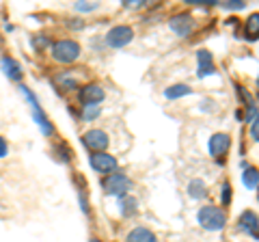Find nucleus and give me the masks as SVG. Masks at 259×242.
<instances>
[{
	"instance_id": "nucleus-1",
	"label": "nucleus",
	"mask_w": 259,
	"mask_h": 242,
	"mask_svg": "<svg viewBox=\"0 0 259 242\" xmlns=\"http://www.w3.org/2000/svg\"><path fill=\"white\" fill-rule=\"evenodd\" d=\"M80 52H82V48L74 39H61V42H54L52 46V59L56 63H65V65L78 61Z\"/></svg>"
},
{
	"instance_id": "nucleus-2",
	"label": "nucleus",
	"mask_w": 259,
	"mask_h": 242,
	"mask_svg": "<svg viewBox=\"0 0 259 242\" xmlns=\"http://www.w3.org/2000/svg\"><path fill=\"white\" fill-rule=\"evenodd\" d=\"M199 225L207 231H221L225 225H227V214L225 210L221 208H214V206H205L199 210Z\"/></svg>"
},
{
	"instance_id": "nucleus-3",
	"label": "nucleus",
	"mask_w": 259,
	"mask_h": 242,
	"mask_svg": "<svg viewBox=\"0 0 259 242\" xmlns=\"http://www.w3.org/2000/svg\"><path fill=\"white\" fill-rule=\"evenodd\" d=\"M20 91H22V95L26 98L28 102H30V106H32V115H35V119H37V124H39V130H41L46 136H52L54 134V128H52V124H50V119H48L44 112H41V108H39V102H37V98L32 95V91L28 87H20Z\"/></svg>"
},
{
	"instance_id": "nucleus-4",
	"label": "nucleus",
	"mask_w": 259,
	"mask_h": 242,
	"mask_svg": "<svg viewBox=\"0 0 259 242\" xmlns=\"http://www.w3.org/2000/svg\"><path fill=\"white\" fill-rule=\"evenodd\" d=\"M130 186H132V182H130V177L123 173H112L104 180V190L112 197H125Z\"/></svg>"
},
{
	"instance_id": "nucleus-5",
	"label": "nucleus",
	"mask_w": 259,
	"mask_h": 242,
	"mask_svg": "<svg viewBox=\"0 0 259 242\" xmlns=\"http://www.w3.org/2000/svg\"><path fill=\"white\" fill-rule=\"evenodd\" d=\"M82 143H84L87 149L93 151V154H104L110 141H108V134L104 130H89L82 136Z\"/></svg>"
},
{
	"instance_id": "nucleus-6",
	"label": "nucleus",
	"mask_w": 259,
	"mask_h": 242,
	"mask_svg": "<svg viewBox=\"0 0 259 242\" xmlns=\"http://www.w3.org/2000/svg\"><path fill=\"white\" fill-rule=\"evenodd\" d=\"M134 39V30L130 28V26H115V28H110L108 30V35H106V44L110 46V48H123V46H127L130 42Z\"/></svg>"
},
{
	"instance_id": "nucleus-7",
	"label": "nucleus",
	"mask_w": 259,
	"mask_h": 242,
	"mask_svg": "<svg viewBox=\"0 0 259 242\" xmlns=\"http://www.w3.org/2000/svg\"><path fill=\"white\" fill-rule=\"evenodd\" d=\"M168 26L173 28V33H175V35L188 37V35L192 33V28H194V20H192V15L182 13V15H175V18L168 20Z\"/></svg>"
},
{
	"instance_id": "nucleus-8",
	"label": "nucleus",
	"mask_w": 259,
	"mask_h": 242,
	"mask_svg": "<svg viewBox=\"0 0 259 242\" xmlns=\"http://www.w3.org/2000/svg\"><path fill=\"white\" fill-rule=\"evenodd\" d=\"M229 147H231V136L225 132H218L209 139V154L214 158H223L229 151Z\"/></svg>"
},
{
	"instance_id": "nucleus-9",
	"label": "nucleus",
	"mask_w": 259,
	"mask_h": 242,
	"mask_svg": "<svg viewBox=\"0 0 259 242\" xmlns=\"http://www.w3.org/2000/svg\"><path fill=\"white\" fill-rule=\"evenodd\" d=\"M91 167L97 173H115L117 160L110 154H91Z\"/></svg>"
},
{
	"instance_id": "nucleus-10",
	"label": "nucleus",
	"mask_w": 259,
	"mask_h": 242,
	"mask_svg": "<svg viewBox=\"0 0 259 242\" xmlns=\"http://www.w3.org/2000/svg\"><path fill=\"white\" fill-rule=\"evenodd\" d=\"M104 98H106V93H104V89L100 85H87L80 89V102L84 104H100Z\"/></svg>"
},
{
	"instance_id": "nucleus-11",
	"label": "nucleus",
	"mask_w": 259,
	"mask_h": 242,
	"mask_svg": "<svg viewBox=\"0 0 259 242\" xmlns=\"http://www.w3.org/2000/svg\"><path fill=\"white\" fill-rule=\"evenodd\" d=\"M197 67H199L197 74L201 78H205V76H209V74H214V71H216L214 61H212V54H209L207 50H199L197 52Z\"/></svg>"
},
{
	"instance_id": "nucleus-12",
	"label": "nucleus",
	"mask_w": 259,
	"mask_h": 242,
	"mask_svg": "<svg viewBox=\"0 0 259 242\" xmlns=\"http://www.w3.org/2000/svg\"><path fill=\"white\" fill-rule=\"evenodd\" d=\"M238 225H240L242 231L250 233V236H253V240H257V225H259V223H257V214L253 212V210H246V212L240 216Z\"/></svg>"
},
{
	"instance_id": "nucleus-13",
	"label": "nucleus",
	"mask_w": 259,
	"mask_h": 242,
	"mask_svg": "<svg viewBox=\"0 0 259 242\" xmlns=\"http://www.w3.org/2000/svg\"><path fill=\"white\" fill-rule=\"evenodd\" d=\"M0 67H3L5 76L9 80H20L22 78V65L15 59H11V56H5V59L0 61Z\"/></svg>"
},
{
	"instance_id": "nucleus-14",
	"label": "nucleus",
	"mask_w": 259,
	"mask_h": 242,
	"mask_svg": "<svg viewBox=\"0 0 259 242\" xmlns=\"http://www.w3.org/2000/svg\"><path fill=\"white\" fill-rule=\"evenodd\" d=\"M125 242H158V238H156V233L147 227H136L127 233Z\"/></svg>"
},
{
	"instance_id": "nucleus-15",
	"label": "nucleus",
	"mask_w": 259,
	"mask_h": 242,
	"mask_svg": "<svg viewBox=\"0 0 259 242\" xmlns=\"http://www.w3.org/2000/svg\"><path fill=\"white\" fill-rule=\"evenodd\" d=\"M56 85H59L63 91H74V89H78V76L71 69L61 71V74L56 76Z\"/></svg>"
},
{
	"instance_id": "nucleus-16",
	"label": "nucleus",
	"mask_w": 259,
	"mask_h": 242,
	"mask_svg": "<svg viewBox=\"0 0 259 242\" xmlns=\"http://www.w3.org/2000/svg\"><path fill=\"white\" fill-rule=\"evenodd\" d=\"M242 182H244V186L248 190H257V184H259V175H257V169L250 167L244 171V175H242Z\"/></svg>"
},
{
	"instance_id": "nucleus-17",
	"label": "nucleus",
	"mask_w": 259,
	"mask_h": 242,
	"mask_svg": "<svg viewBox=\"0 0 259 242\" xmlns=\"http://www.w3.org/2000/svg\"><path fill=\"white\" fill-rule=\"evenodd\" d=\"M188 93H192V89L188 85H173V87H168L166 91H164V95H166L168 100H177V98H182V95H188Z\"/></svg>"
},
{
	"instance_id": "nucleus-18",
	"label": "nucleus",
	"mask_w": 259,
	"mask_h": 242,
	"mask_svg": "<svg viewBox=\"0 0 259 242\" xmlns=\"http://www.w3.org/2000/svg\"><path fill=\"white\" fill-rule=\"evenodd\" d=\"M188 192H190L192 199L205 197V182H203V180H192V182L188 184Z\"/></svg>"
},
{
	"instance_id": "nucleus-19",
	"label": "nucleus",
	"mask_w": 259,
	"mask_h": 242,
	"mask_svg": "<svg viewBox=\"0 0 259 242\" xmlns=\"http://www.w3.org/2000/svg\"><path fill=\"white\" fill-rule=\"evenodd\" d=\"M136 199L134 197H121V204H119V208H121V214L123 216H132L134 212H136Z\"/></svg>"
},
{
	"instance_id": "nucleus-20",
	"label": "nucleus",
	"mask_w": 259,
	"mask_h": 242,
	"mask_svg": "<svg viewBox=\"0 0 259 242\" xmlns=\"http://www.w3.org/2000/svg\"><path fill=\"white\" fill-rule=\"evenodd\" d=\"M246 33H248V39H257V35H259V15L257 13H253L248 18V22H246Z\"/></svg>"
},
{
	"instance_id": "nucleus-21",
	"label": "nucleus",
	"mask_w": 259,
	"mask_h": 242,
	"mask_svg": "<svg viewBox=\"0 0 259 242\" xmlns=\"http://www.w3.org/2000/svg\"><path fill=\"white\" fill-rule=\"evenodd\" d=\"M97 115H100V106H97V104H87L82 108V119H87V121H93Z\"/></svg>"
},
{
	"instance_id": "nucleus-22",
	"label": "nucleus",
	"mask_w": 259,
	"mask_h": 242,
	"mask_svg": "<svg viewBox=\"0 0 259 242\" xmlns=\"http://www.w3.org/2000/svg\"><path fill=\"white\" fill-rule=\"evenodd\" d=\"M76 9L78 11H95L97 9V3H76Z\"/></svg>"
},
{
	"instance_id": "nucleus-23",
	"label": "nucleus",
	"mask_w": 259,
	"mask_h": 242,
	"mask_svg": "<svg viewBox=\"0 0 259 242\" xmlns=\"http://www.w3.org/2000/svg\"><path fill=\"white\" fill-rule=\"evenodd\" d=\"M223 204L225 206H229L231 204V186H229V184H223Z\"/></svg>"
},
{
	"instance_id": "nucleus-24",
	"label": "nucleus",
	"mask_w": 259,
	"mask_h": 242,
	"mask_svg": "<svg viewBox=\"0 0 259 242\" xmlns=\"http://www.w3.org/2000/svg\"><path fill=\"white\" fill-rule=\"evenodd\" d=\"M250 139H253L255 143L259 141V126H257V121H255V124H250Z\"/></svg>"
},
{
	"instance_id": "nucleus-25",
	"label": "nucleus",
	"mask_w": 259,
	"mask_h": 242,
	"mask_svg": "<svg viewBox=\"0 0 259 242\" xmlns=\"http://www.w3.org/2000/svg\"><path fill=\"white\" fill-rule=\"evenodd\" d=\"M225 7H227V9H244L246 5L242 3V0H236V3H227Z\"/></svg>"
},
{
	"instance_id": "nucleus-26",
	"label": "nucleus",
	"mask_w": 259,
	"mask_h": 242,
	"mask_svg": "<svg viewBox=\"0 0 259 242\" xmlns=\"http://www.w3.org/2000/svg\"><path fill=\"white\" fill-rule=\"evenodd\" d=\"M7 156V141L0 136V158H5Z\"/></svg>"
},
{
	"instance_id": "nucleus-27",
	"label": "nucleus",
	"mask_w": 259,
	"mask_h": 242,
	"mask_svg": "<svg viewBox=\"0 0 259 242\" xmlns=\"http://www.w3.org/2000/svg\"><path fill=\"white\" fill-rule=\"evenodd\" d=\"M125 7H127V9H130V7H132V9H136V7H143V0H132V3H123Z\"/></svg>"
},
{
	"instance_id": "nucleus-28",
	"label": "nucleus",
	"mask_w": 259,
	"mask_h": 242,
	"mask_svg": "<svg viewBox=\"0 0 259 242\" xmlns=\"http://www.w3.org/2000/svg\"><path fill=\"white\" fill-rule=\"evenodd\" d=\"M91 242H100V240H91Z\"/></svg>"
}]
</instances>
